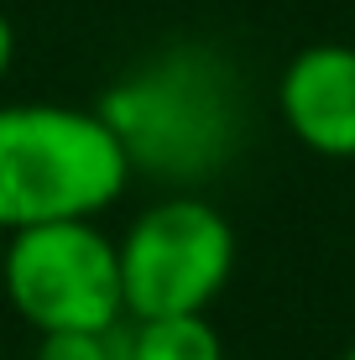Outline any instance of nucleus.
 <instances>
[{
    "instance_id": "8",
    "label": "nucleus",
    "mask_w": 355,
    "mask_h": 360,
    "mask_svg": "<svg viewBox=\"0 0 355 360\" xmlns=\"http://www.w3.org/2000/svg\"><path fill=\"white\" fill-rule=\"evenodd\" d=\"M11 58H16V32H11V21H6V11H0V79H6V68H11Z\"/></svg>"
},
{
    "instance_id": "1",
    "label": "nucleus",
    "mask_w": 355,
    "mask_h": 360,
    "mask_svg": "<svg viewBox=\"0 0 355 360\" xmlns=\"http://www.w3.org/2000/svg\"><path fill=\"white\" fill-rule=\"evenodd\" d=\"M115 131L131 172L162 183H204L240 146L235 73L209 47H167L126 68L94 105Z\"/></svg>"
},
{
    "instance_id": "5",
    "label": "nucleus",
    "mask_w": 355,
    "mask_h": 360,
    "mask_svg": "<svg viewBox=\"0 0 355 360\" xmlns=\"http://www.w3.org/2000/svg\"><path fill=\"white\" fill-rule=\"evenodd\" d=\"M277 115L292 141L314 157L350 162L355 157V47L314 42L288 58L277 79Z\"/></svg>"
},
{
    "instance_id": "7",
    "label": "nucleus",
    "mask_w": 355,
    "mask_h": 360,
    "mask_svg": "<svg viewBox=\"0 0 355 360\" xmlns=\"http://www.w3.org/2000/svg\"><path fill=\"white\" fill-rule=\"evenodd\" d=\"M126 329V324H120ZM120 329H68V334H37V360H126Z\"/></svg>"
},
{
    "instance_id": "9",
    "label": "nucleus",
    "mask_w": 355,
    "mask_h": 360,
    "mask_svg": "<svg viewBox=\"0 0 355 360\" xmlns=\"http://www.w3.org/2000/svg\"><path fill=\"white\" fill-rule=\"evenodd\" d=\"M340 360H355V350H345V355H340Z\"/></svg>"
},
{
    "instance_id": "4",
    "label": "nucleus",
    "mask_w": 355,
    "mask_h": 360,
    "mask_svg": "<svg viewBox=\"0 0 355 360\" xmlns=\"http://www.w3.org/2000/svg\"><path fill=\"white\" fill-rule=\"evenodd\" d=\"M126 319L209 314L235 271V225L199 193L146 204L115 240Z\"/></svg>"
},
{
    "instance_id": "3",
    "label": "nucleus",
    "mask_w": 355,
    "mask_h": 360,
    "mask_svg": "<svg viewBox=\"0 0 355 360\" xmlns=\"http://www.w3.org/2000/svg\"><path fill=\"white\" fill-rule=\"evenodd\" d=\"M0 282H6V303L32 334L126 324L120 256L94 219H58V225L6 235Z\"/></svg>"
},
{
    "instance_id": "2",
    "label": "nucleus",
    "mask_w": 355,
    "mask_h": 360,
    "mask_svg": "<svg viewBox=\"0 0 355 360\" xmlns=\"http://www.w3.org/2000/svg\"><path fill=\"white\" fill-rule=\"evenodd\" d=\"M136 178L100 110L21 99L0 105V230L100 219Z\"/></svg>"
},
{
    "instance_id": "6",
    "label": "nucleus",
    "mask_w": 355,
    "mask_h": 360,
    "mask_svg": "<svg viewBox=\"0 0 355 360\" xmlns=\"http://www.w3.org/2000/svg\"><path fill=\"white\" fill-rule=\"evenodd\" d=\"M126 360H225V340L209 314L126 319Z\"/></svg>"
}]
</instances>
